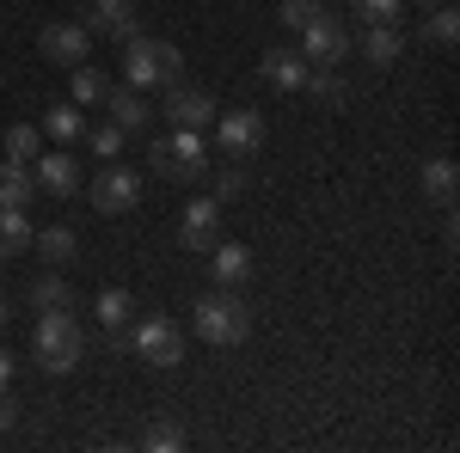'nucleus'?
<instances>
[{"instance_id": "obj_27", "label": "nucleus", "mask_w": 460, "mask_h": 453, "mask_svg": "<svg viewBox=\"0 0 460 453\" xmlns=\"http://www.w3.org/2000/svg\"><path fill=\"white\" fill-rule=\"evenodd\" d=\"M301 92H314L319 105H344V80L332 68H307V80H301Z\"/></svg>"}, {"instance_id": "obj_21", "label": "nucleus", "mask_w": 460, "mask_h": 453, "mask_svg": "<svg viewBox=\"0 0 460 453\" xmlns=\"http://www.w3.org/2000/svg\"><path fill=\"white\" fill-rule=\"evenodd\" d=\"M25 251H31V221H25V209H0V264H13Z\"/></svg>"}, {"instance_id": "obj_38", "label": "nucleus", "mask_w": 460, "mask_h": 453, "mask_svg": "<svg viewBox=\"0 0 460 453\" xmlns=\"http://www.w3.org/2000/svg\"><path fill=\"white\" fill-rule=\"evenodd\" d=\"M424 6H442V0H424Z\"/></svg>"}, {"instance_id": "obj_17", "label": "nucleus", "mask_w": 460, "mask_h": 453, "mask_svg": "<svg viewBox=\"0 0 460 453\" xmlns=\"http://www.w3.org/2000/svg\"><path fill=\"white\" fill-rule=\"evenodd\" d=\"M362 56H368V68H393L405 56V31L399 25H368L362 31Z\"/></svg>"}, {"instance_id": "obj_29", "label": "nucleus", "mask_w": 460, "mask_h": 453, "mask_svg": "<svg viewBox=\"0 0 460 453\" xmlns=\"http://www.w3.org/2000/svg\"><path fill=\"white\" fill-rule=\"evenodd\" d=\"M325 13V0H277V19H283L288 31H301L307 19H319Z\"/></svg>"}, {"instance_id": "obj_20", "label": "nucleus", "mask_w": 460, "mask_h": 453, "mask_svg": "<svg viewBox=\"0 0 460 453\" xmlns=\"http://www.w3.org/2000/svg\"><path fill=\"white\" fill-rule=\"evenodd\" d=\"M424 43H429V49H455V43H460L455 0H442V6H429V13H424Z\"/></svg>"}, {"instance_id": "obj_32", "label": "nucleus", "mask_w": 460, "mask_h": 453, "mask_svg": "<svg viewBox=\"0 0 460 453\" xmlns=\"http://www.w3.org/2000/svg\"><path fill=\"white\" fill-rule=\"evenodd\" d=\"M240 190H246V172H240V166H221V172H215V203H234Z\"/></svg>"}, {"instance_id": "obj_16", "label": "nucleus", "mask_w": 460, "mask_h": 453, "mask_svg": "<svg viewBox=\"0 0 460 453\" xmlns=\"http://www.w3.org/2000/svg\"><path fill=\"white\" fill-rule=\"evenodd\" d=\"M209 276H215V288H240V282L252 276V251L234 245V240H221L209 251Z\"/></svg>"}, {"instance_id": "obj_34", "label": "nucleus", "mask_w": 460, "mask_h": 453, "mask_svg": "<svg viewBox=\"0 0 460 453\" xmlns=\"http://www.w3.org/2000/svg\"><path fill=\"white\" fill-rule=\"evenodd\" d=\"M13 423H19V398H13V392H6V386H0V435H6V429H13Z\"/></svg>"}, {"instance_id": "obj_8", "label": "nucleus", "mask_w": 460, "mask_h": 453, "mask_svg": "<svg viewBox=\"0 0 460 453\" xmlns=\"http://www.w3.org/2000/svg\"><path fill=\"white\" fill-rule=\"evenodd\" d=\"M86 196H93V209L99 214H129L142 203V172H129V166H105V172L86 184Z\"/></svg>"}, {"instance_id": "obj_25", "label": "nucleus", "mask_w": 460, "mask_h": 453, "mask_svg": "<svg viewBox=\"0 0 460 453\" xmlns=\"http://www.w3.org/2000/svg\"><path fill=\"white\" fill-rule=\"evenodd\" d=\"M80 129H86V110L74 105V99H68V105H49V110H43V135H56L62 147L80 141Z\"/></svg>"}, {"instance_id": "obj_18", "label": "nucleus", "mask_w": 460, "mask_h": 453, "mask_svg": "<svg viewBox=\"0 0 460 453\" xmlns=\"http://www.w3.org/2000/svg\"><path fill=\"white\" fill-rule=\"evenodd\" d=\"M264 80H270L277 92H301V80H307V56H301V49H270V56H264Z\"/></svg>"}, {"instance_id": "obj_2", "label": "nucleus", "mask_w": 460, "mask_h": 453, "mask_svg": "<svg viewBox=\"0 0 460 453\" xmlns=\"http://www.w3.org/2000/svg\"><path fill=\"white\" fill-rule=\"evenodd\" d=\"M178 74H184L178 43H166V37H142V31L123 43V86L147 92V86H172Z\"/></svg>"}, {"instance_id": "obj_7", "label": "nucleus", "mask_w": 460, "mask_h": 453, "mask_svg": "<svg viewBox=\"0 0 460 453\" xmlns=\"http://www.w3.org/2000/svg\"><path fill=\"white\" fill-rule=\"evenodd\" d=\"M215 135H221V153H227V160H258V153H264V135H270V123H264V110L246 105V110H227Z\"/></svg>"}, {"instance_id": "obj_36", "label": "nucleus", "mask_w": 460, "mask_h": 453, "mask_svg": "<svg viewBox=\"0 0 460 453\" xmlns=\"http://www.w3.org/2000/svg\"><path fill=\"white\" fill-rule=\"evenodd\" d=\"M13 368H19V362H13V349H6V344H0V386H6V380H13Z\"/></svg>"}, {"instance_id": "obj_11", "label": "nucleus", "mask_w": 460, "mask_h": 453, "mask_svg": "<svg viewBox=\"0 0 460 453\" xmlns=\"http://www.w3.org/2000/svg\"><path fill=\"white\" fill-rule=\"evenodd\" d=\"M31 178L43 196H56V203H68L74 190H80V160H74L68 147H56V153H37L31 160Z\"/></svg>"}, {"instance_id": "obj_35", "label": "nucleus", "mask_w": 460, "mask_h": 453, "mask_svg": "<svg viewBox=\"0 0 460 453\" xmlns=\"http://www.w3.org/2000/svg\"><path fill=\"white\" fill-rule=\"evenodd\" d=\"M136 344V337H129V331H123V325H105V349L111 355H123V349Z\"/></svg>"}, {"instance_id": "obj_1", "label": "nucleus", "mask_w": 460, "mask_h": 453, "mask_svg": "<svg viewBox=\"0 0 460 453\" xmlns=\"http://www.w3.org/2000/svg\"><path fill=\"white\" fill-rule=\"evenodd\" d=\"M190 325H197V337L215 349H234L252 337V307L240 301V288H209L197 307H190Z\"/></svg>"}, {"instance_id": "obj_26", "label": "nucleus", "mask_w": 460, "mask_h": 453, "mask_svg": "<svg viewBox=\"0 0 460 453\" xmlns=\"http://www.w3.org/2000/svg\"><path fill=\"white\" fill-rule=\"evenodd\" d=\"M37 153H43V129H37V123H13V129H6V160H13V166H31Z\"/></svg>"}, {"instance_id": "obj_33", "label": "nucleus", "mask_w": 460, "mask_h": 453, "mask_svg": "<svg viewBox=\"0 0 460 453\" xmlns=\"http://www.w3.org/2000/svg\"><path fill=\"white\" fill-rule=\"evenodd\" d=\"M147 448H154V453H178V448H184V429H172V423H160V429L147 435Z\"/></svg>"}, {"instance_id": "obj_14", "label": "nucleus", "mask_w": 460, "mask_h": 453, "mask_svg": "<svg viewBox=\"0 0 460 453\" xmlns=\"http://www.w3.org/2000/svg\"><path fill=\"white\" fill-rule=\"evenodd\" d=\"M418 184H424V196L436 203L442 214H455V190H460V172L448 153H436V160H424V172H418Z\"/></svg>"}, {"instance_id": "obj_13", "label": "nucleus", "mask_w": 460, "mask_h": 453, "mask_svg": "<svg viewBox=\"0 0 460 453\" xmlns=\"http://www.w3.org/2000/svg\"><path fill=\"white\" fill-rule=\"evenodd\" d=\"M80 25L93 37H117V43H129L136 37V0H93L86 13H80Z\"/></svg>"}, {"instance_id": "obj_19", "label": "nucleus", "mask_w": 460, "mask_h": 453, "mask_svg": "<svg viewBox=\"0 0 460 453\" xmlns=\"http://www.w3.org/2000/svg\"><path fill=\"white\" fill-rule=\"evenodd\" d=\"M105 92H111V80L93 62H80V68H68V99L80 110H93V105H105Z\"/></svg>"}, {"instance_id": "obj_4", "label": "nucleus", "mask_w": 460, "mask_h": 453, "mask_svg": "<svg viewBox=\"0 0 460 453\" xmlns=\"http://www.w3.org/2000/svg\"><path fill=\"white\" fill-rule=\"evenodd\" d=\"M147 166L166 178V184H197L209 172V147H203V129H172L147 147Z\"/></svg>"}, {"instance_id": "obj_10", "label": "nucleus", "mask_w": 460, "mask_h": 453, "mask_svg": "<svg viewBox=\"0 0 460 453\" xmlns=\"http://www.w3.org/2000/svg\"><path fill=\"white\" fill-rule=\"evenodd\" d=\"M136 355H142L147 368H178L184 362V337H178V325L172 318H147L142 331H136Z\"/></svg>"}, {"instance_id": "obj_12", "label": "nucleus", "mask_w": 460, "mask_h": 453, "mask_svg": "<svg viewBox=\"0 0 460 453\" xmlns=\"http://www.w3.org/2000/svg\"><path fill=\"white\" fill-rule=\"evenodd\" d=\"M166 117H172V129H209L221 110H215V99L203 86H178L172 80V86H166Z\"/></svg>"}, {"instance_id": "obj_3", "label": "nucleus", "mask_w": 460, "mask_h": 453, "mask_svg": "<svg viewBox=\"0 0 460 453\" xmlns=\"http://www.w3.org/2000/svg\"><path fill=\"white\" fill-rule=\"evenodd\" d=\"M31 349H37V368L43 374H74L86 362V337H80V318L74 313H43L31 331Z\"/></svg>"}, {"instance_id": "obj_37", "label": "nucleus", "mask_w": 460, "mask_h": 453, "mask_svg": "<svg viewBox=\"0 0 460 453\" xmlns=\"http://www.w3.org/2000/svg\"><path fill=\"white\" fill-rule=\"evenodd\" d=\"M0 325H6V294H0Z\"/></svg>"}, {"instance_id": "obj_28", "label": "nucleus", "mask_w": 460, "mask_h": 453, "mask_svg": "<svg viewBox=\"0 0 460 453\" xmlns=\"http://www.w3.org/2000/svg\"><path fill=\"white\" fill-rule=\"evenodd\" d=\"M356 19H368V25H399L405 19V0H350Z\"/></svg>"}, {"instance_id": "obj_5", "label": "nucleus", "mask_w": 460, "mask_h": 453, "mask_svg": "<svg viewBox=\"0 0 460 453\" xmlns=\"http://www.w3.org/2000/svg\"><path fill=\"white\" fill-rule=\"evenodd\" d=\"M37 56H43L49 68H80V62L93 56V31H86L80 19H56V25L37 31Z\"/></svg>"}, {"instance_id": "obj_9", "label": "nucleus", "mask_w": 460, "mask_h": 453, "mask_svg": "<svg viewBox=\"0 0 460 453\" xmlns=\"http://www.w3.org/2000/svg\"><path fill=\"white\" fill-rule=\"evenodd\" d=\"M178 245L184 251H203V257L221 245V203L215 196H197V203L178 209Z\"/></svg>"}, {"instance_id": "obj_15", "label": "nucleus", "mask_w": 460, "mask_h": 453, "mask_svg": "<svg viewBox=\"0 0 460 453\" xmlns=\"http://www.w3.org/2000/svg\"><path fill=\"white\" fill-rule=\"evenodd\" d=\"M105 117L123 129V135H136V129H147L154 110H147V99L136 92V86H111V92H105Z\"/></svg>"}, {"instance_id": "obj_30", "label": "nucleus", "mask_w": 460, "mask_h": 453, "mask_svg": "<svg viewBox=\"0 0 460 453\" xmlns=\"http://www.w3.org/2000/svg\"><path fill=\"white\" fill-rule=\"evenodd\" d=\"M93 313H99V325H123V318L136 313V307H129V294H123V288H105V294H99V307H93Z\"/></svg>"}, {"instance_id": "obj_22", "label": "nucleus", "mask_w": 460, "mask_h": 453, "mask_svg": "<svg viewBox=\"0 0 460 453\" xmlns=\"http://www.w3.org/2000/svg\"><path fill=\"white\" fill-rule=\"evenodd\" d=\"M31 307L37 313H74V288L62 282V270H49V276L31 282Z\"/></svg>"}, {"instance_id": "obj_31", "label": "nucleus", "mask_w": 460, "mask_h": 453, "mask_svg": "<svg viewBox=\"0 0 460 453\" xmlns=\"http://www.w3.org/2000/svg\"><path fill=\"white\" fill-rule=\"evenodd\" d=\"M86 141H93V153H99V160H117V153H123V129H117V123L86 129Z\"/></svg>"}, {"instance_id": "obj_23", "label": "nucleus", "mask_w": 460, "mask_h": 453, "mask_svg": "<svg viewBox=\"0 0 460 453\" xmlns=\"http://www.w3.org/2000/svg\"><path fill=\"white\" fill-rule=\"evenodd\" d=\"M31 190H37V178L31 166H0V209H31Z\"/></svg>"}, {"instance_id": "obj_24", "label": "nucleus", "mask_w": 460, "mask_h": 453, "mask_svg": "<svg viewBox=\"0 0 460 453\" xmlns=\"http://www.w3.org/2000/svg\"><path fill=\"white\" fill-rule=\"evenodd\" d=\"M37 257L43 264H74V251H80V233L74 227H43V233H31Z\"/></svg>"}, {"instance_id": "obj_6", "label": "nucleus", "mask_w": 460, "mask_h": 453, "mask_svg": "<svg viewBox=\"0 0 460 453\" xmlns=\"http://www.w3.org/2000/svg\"><path fill=\"white\" fill-rule=\"evenodd\" d=\"M301 56H307V68H338L344 56H350V31H344V19H332V13H319L301 25Z\"/></svg>"}]
</instances>
